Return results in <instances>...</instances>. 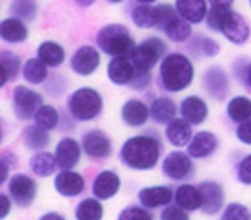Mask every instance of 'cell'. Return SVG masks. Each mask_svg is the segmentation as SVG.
<instances>
[{
    "label": "cell",
    "mask_w": 251,
    "mask_h": 220,
    "mask_svg": "<svg viewBox=\"0 0 251 220\" xmlns=\"http://www.w3.org/2000/svg\"><path fill=\"white\" fill-rule=\"evenodd\" d=\"M162 153L160 140L152 135H136L125 140L119 149V159L123 165L136 172L152 170Z\"/></svg>",
    "instance_id": "6da1fadb"
},
{
    "label": "cell",
    "mask_w": 251,
    "mask_h": 220,
    "mask_svg": "<svg viewBox=\"0 0 251 220\" xmlns=\"http://www.w3.org/2000/svg\"><path fill=\"white\" fill-rule=\"evenodd\" d=\"M205 23L212 32H220L233 45H246L251 37L250 23L242 13L234 11L233 6H210Z\"/></svg>",
    "instance_id": "7a4b0ae2"
},
{
    "label": "cell",
    "mask_w": 251,
    "mask_h": 220,
    "mask_svg": "<svg viewBox=\"0 0 251 220\" xmlns=\"http://www.w3.org/2000/svg\"><path fill=\"white\" fill-rule=\"evenodd\" d=\"M158 67V79L162 88L170 93L184 92L194 82V62L182 53H168Z\"/></svg>",
    "instance_id": "3957f363"
},
{
    "label": "cell",
    "mask_w": 251,
    "mask_h": 220,
    "mask_svg": "<svg viewBox=\"0 0 251 220\" xmlns=\"http://www.w3.org/2000/svg\"><path fill=\"white\" fill-rule=\"evenodd\" d=\"M97 47L100 49V53L108 55L110 58L114 56H130L132 51L136 49V41L130 30L121 25V23H110L104 25L97 32Z\"/></svg>",
    "instance_id": "277c9868"
},
{
    "label": "cell",
    "mask_w": 251,
    "mask_h": 220,
    "mask_svg": "<svg viewBox=\"0 0 251 220\" xmlns=\"http://www.w3.org/2000/svg\"><path fill=\"white\" fill-rule=\"evenodd\" d=\"M102 107H104L102 95L99 90L91 86L76 88L67 99V110L75 121H91L99 118Z\"/></svg>",
    "instance_id": "5b68a950"
},
{
    "label": "cell",
    "mask_w": 251,
    "mask_h": 220,
    "mask_svg": "<svg viewBox=\"0 0 251 220\" xmlns=\"http://www.w3.org/2000/svg\"><path fill=\"white\" fill-rule=\"evenodd\" d=\"M168 55V45L166 41L158 36H151L144 39L142 43H138L136 49L130 55V60L134 64L136 71L140 73H151L152 67L160 64L162 58Z\"/></svg>",
    "instance_id": "8992f818"
},
{
    "label": "cell",
    "mask_w": 251,
    "mask_h": 220,
    "mask_svg": "<svg viewBox=\"0 0 251 220\" xmlns=\"http://www.w3.org/2000/svg\"><path fill=\"white\" fill-rule=\"evenodd\" d=\"M43 105V95L36 90H32L26 84H17L11 92V107H13V114L17 116L21 121H28L34 119L36 112L39 107Z\"/></svg>",
    "instance_id": "52a82bcc"
},
{
    "label": "cell",
    "mask_w": 251,
    "mask_h": 220,
    "mask_svg": "<svg viewBox=\"0 0 251 220\" xmlns=\"http://www.w3.org/2000/svg\"><path fill=\"white\" fill-rule=\"evenodd\" d=\"M203 90L214 101H224L231 92V79L229 73L220 65H210L203 73Z\"/></svg>",
    "instance_id": "ba28073f"
},
{
    "label": "cell",
    "mask_w": 251,
    "mask_h": 220,
    "mask_svg": "<svg viewBox=\"0 0 251 220\" xmlns=\"http://www.w3.org/2000/svg\"><path fill=\"white\" fill-rule=\"evenodd\" d=\"M8 194L19 207L32 205L37 196V183L26 174H15L8 181Z\"/></svg>",
    "instance_id": "9c48e42d"
},
{
    "label": "cell",
    "mask_w": 251,
    "mask_h": 220,
    "mask_svg": "<svg viewBox=\"0 0 251 220\" xmlns=\"http://www.w3.org/2000/svg\"><path fill=\"white\" fill-rule=\"evenodd\" d=\"M162 172L173 181H184L194 174V159L190 157L188 151L186 153H182L179 149L170 151L162 161Z\"/></svg>",
    "instance_id": "30bf717a"
},
{
    "label": "cell",
    "mask_w": 251,
    "mask_h": 220,
    "mask_svg": "<svg viewBox=\"0 0 251 220\" xmlns=\"http://www.w3.org/2000/svg\"><path fill=\"white\" fill-rule=\"evenodd\" d=\"M71 71L80 77H90L100 65V49L93 45H80L71 56Z\"/></svg>",
    "instance_id": "8fae6325"
},
{
    "label": "cell",
    "mask_w": 251,
    "mask_h": 220,
    "mask_svg": "<svg viewBox=\"0 0 251 220\" xmlns=\"http://www.w3.org/2000/svg\"><path fill=\"white\" fill-rule=\"evenodd\" d=\"M82 149L90 159L102 161V159H108L112 155L114 147H112V140L104 131L91 129L88 133H84V137H82Z\"/></svg>",
    "instance_id": "7c38bea8"
},
{
    "label": "cell",
    "mask_w": 251,
    "mask_h": 220,
    "mask_svg": "<svg viewBox=\"0 0 251 220\" xmlns=\"http://www.w3.org/2000/svg\"><path fill=\"white\" fill-rule=\"evenodd\" d=\"M82 144L76 138L63 137L54 149V155L58 159V165L62 170H73L75 166L80 163L82 159Z\"/></svg>",
    "instance_id": "4fadbf2b"
},
{
    "label": "cell",
    "mask_w": 251,
    "mask_h": 220,
    "mask_svg": "<svg viewBox=\"0 0 251 220\" xmlns=\"http://www.w3.org/2000/svg\"><path fill=\"white\" fill-rule=\"evenodd\" d=\"M86 189L84 175L75 172V170H62L54 177V191L63 196V198H75L80 196Z\"/></svg>",
    "instance_id": "5bb4252c"
},
{
    "label": "cell",
    "mask_w": 251,
    "mask_h": 220,
    "mask_svg": "<svg viewBox=\"0 0 251 220\" xmlns=\"http://www.w3.org/2000/svg\"><path fill=\"white\" fill-rule=\"evenodd\" d=\"M108 81L116 86H128L136 75V67L130 56H114L106 67Z\"/></svg>",
    "instance_id": "9a60e30c"
},
{
    "label": "cell",
    "mask_w": 251,
    "mask_h": 220,
    "mask_svg": "<svg viewBox=\"0 0 251 220\" xmlns=\"http://www.w3.org/2000/svg\"><path fill=\"white\" fill-rule=\"evenodd\" d=\"M151 118V107L145 105L142 99H126L121 107V119L126 127H144Z\"/></svg>",
    "instance_id": "2e32d148"
},
{
    "label": "cell",
    "mask_w": 251,
    "mask_h": 220,
    "mask_svg": "<svg viewBox=\"0 0 251 220\" xmlns=\"http://www.w3.org/2000/svg\"><path fill=\"white\" fill-rule=\"evenodd\" d=\"M199 191L203 196V205H201V211L205 215H218L224 209L225 202V192L224 187L216 181H203L199 185Z\"/></svg>",
    "instance_id": "e0dca14e"
},
{
    "label": "cell",
    "mask_w": 251,
    "mask_h": 220,
    "mask_svg": "<svg viewBox=\"0 0 251 220\" xmlns=\"http://www.w3.org/2000/svg\"><path fill=\"white\" fill-rule=\"evenodd\" d=\"M220 146L218 142V137L210 131H199L194 135V138L190 140L188 153L192 159H206V157L214 155L216 149Z\"/></svg>",
    "instance_id": "ac0fdd59"
},
{
    "label": "cell",
    "mask_w": 251,
    "mask_h": 220,
    "mask_svg": "<svg viewBox=\"0 0 251 220\" xmlns=\"http://www.w3.org/2000/svg\"><path fill=\"white\" fill-rule=\"evenodd\" d=\"M179 110H180V116L184 119H188L192 125H201L208 118V105L199 95H188V97H184L179 105Z\"/></svg>",
    "instance_id": "d6986e66"
},
{
    "label": "cell",
    "mask_w": 251,
    "mask_h": 220,
    "mask_svg": "<svg viewBox=\"0 0 251 220\" xmlns=\"http://www.w3.org/2000/svg\"><path fill=\"white\" fill-rule=\"evenodd\" d=\"M28 36H30V30H28L26 21H23V19L9 15L0 25V37H2V41H6L9 45L25 43Z\"/></svg>",
    "instance_id": "ffe728a7"
},
{
    "label": "cell",
    "mask_w": 251,
    "mask_h": 220,
    "mask_svg": "<svg viewBox=\"0 0 251 220\" xmlns=\"http://www.w3.org/2000/svg\"><path fill=\"white\" fill-rule=\"evenodd\" d=\"M121 189V177L112 170H102L93 179V196L99 200L114 198Z\"/></svg>",
    "instance_id": "44dd1931"
},
{
    "label": "cell",
    "mask_w": 251,
    "mask_h": 220,
    "mask_svg": "<svg viewBox=\"0 0 251 220\" xmlns=\"http://www.w3.org/2000/svg\"><path fill=\"white\" fill-rule=\"evenodd\" d=\"M175 8L182 19L192 25H201L208 15V0H175Z\"/></svg>",
    "instance_id": "7402d4cb"
},
{
    "label": "cell",
    "mask_w": 251,
    "mask_h": 220,
    "mask_svg": "<svg viewBox=\"0 0 251 220\" xmlns=\"http://www.w3.org/2000/svg\"><path fill=\"white\" fill-rule=\"evenodd\" d=\"M194 125L188 119L175 118L166 125V138L173 147H184L190 144V140L194 138Z\"/></svg>",
    "instance_id": "603a6c76"
},
{
    "label": "cell",
    "mask_w": 251,
    "mask_h": 220,
    "mask_svg": "<svg viewBox=\"0 0 251 220\" xmlns=\"http://www.w3.org/2000/svg\"><path fill=\"white\" fill-rule=\"evenodd\" d=\"M138 200L147 209L166 207L171 203V200H175V192L170 187H145L138 192Z\"/></svg>",
    "instance_id": "cb8c5ba5"
},
{
    "label": "cell",
    "mask_w": 251,
    "mask_h": 220,
    "mask_svg": "<svg viewBox=\"0 0 251 220\" xmlns=\"http://www.w3.org/2000/svg\"><path fill=\"white\" fill-rule=\"evenodd\" d=\"M177 112H179V105L173 101L171 97H156L151 103V119L154 123H160V125H168L171 119L177 118Z\"/></svg>",
    "instance_id": "d4e9b609"
},
{
    "label": "cell",
    "mask_w": 251,
    "mask_h": 220,
    "mask_svg": "<svg viewBox=\"0 0 251 220\" xmlns=\"http://www.w3.org/2000/svg\"><path fill=\"white\" fill-rule=\"evenodd\" d=\"M0 86H6L8 82L15 81L19 73H23V60L21 56L11 53V51H2L0 55Z\"/></svg>",
    "instance_id": "484cf974"
},
{
    "label": "cell",
    "mask_w": 251,
    "mask_h": 220,
    "mask_svg": "<svg viewBox=\"0 0 251 220\" xmlns=\"http://www.w3.org/2000/svg\"><path fill=\"white\" fill-rule=\"evenodd\" d=\"M28 166H30L32 174L37 175V177H50V175L60 168L56 155H54V153H49L47 149L36 151V155L30 159Z\"/></svg>",
    "instance_id": "4316f807"
},
{
    "label": "cell",
    "mask_w": 251,
    "mask_h": 220,
    "mask_svg": "<svg viewBox=\"0 0 251 220\" xmlns=\"http://www.w3.org/2000/svg\"><path fill=\"white\" fill-rule=\"evenodd\" d=\"M37 58L45 62L49 67H60L65 62V49L58 41L47 39V41H41L37 47Z\"/></svg>",
    "instance_id": "83f0119b"
},
{
    "label": "cell",
    "mask_w": 251,
    "mask_h": 220,
    "mask_svg": "<svg viewBox=\"0 0 251 220\" xmlns=\"http://www.w3.org/2000/svg\"><path fill=\"white\" fill-rule=\"evenodd\" d=\"M175 203L186 209V211H196V209H201L203 205V196H201V191L199 187H194V185H180L179 189L175 191Z\"/></svg>",
    "instance_id": "f1b7e54d"
},
{
    "label": "cell",
    "mask_w": 251,
    "mask_h": 220,
    "mask_svg": "<svg viewBox=\"0 0 251 220\" xmlns=\"http://www.w3.org/2000/svg\"><path fill=\"white\" fill-rule=\"evenodd\" d=\"M49 65L45 62H41L39 58H28L25 65H23V79L32 86H39V84H45L49 81Z\"/></svg>",
    "instance_id": "f546056e"
},
{
    "label": "cell",
    "mask_w": 251,
    "mask_h": 220,
    "mask_svg": "<svg viewBox=\"0 0 251 220\" xmlns=\"http://www.w3.org/2000/svg\"><path fill=\"white\" fill-rule=\"evenodd\" d=\"M23 144L30 151H43L50 144V135H49V131L37 127L34 123L23 131Z\"/></svg>",
    "instance_id": "4dcf8cb0"
},
{
    "label": "cell",
    "mask_w": 251,
    "mask_h": 220,
    "mask_svg": "<svg viewBox=\"0 0 251 220\" xmlns=\"http://www.w3.org/2000/svg\"><path fill=\"white\" fill-rule=\"evenodd\" d=\"M130 21H132L138 28H142V30L156 28V23H158L156 4H138V6L132 8V11H130Z\"/></svg>",
    "instance_id": "1f68e13d"
},
{
    "label": "cell",
    "mask_w": 251,
    "mask_h": 220,
    "mask_svg": "<svg viewBox=\"0 0 251 220\" xmlns=\"http://www.w3.org/2000/svg\"><path fill=\"white\" fill-rule=\"evenodd\" d=\"M227 116L234 123H244L251 119V99L246 95H234L227 103Z\"/></svg>",
    "instance_id": "d6a6232c"
},
{
    "label": "cell",
    "mask_w": 251,
    "mask_h": 220,
    "mask_svg": "<svg viewBox=\"0 0 251 220\" xmlns=\"http://www.w3.org/2000/svg\"><path fill=\"white\" fill-rule=\"evenodd\" d=\"M164 34L173 43H184V41H188L190 37L194 36V30H192V23H188L186 19H182L179 15L175 21H171L168 25Z\"/></svg>",
    "instance_id": "836d02e7"
},
{
    "label": "cell",
    "mask_w": 251,
    "mask_h": 220,
    "mask_svg": "<svg viewBox=\"0 0 251 220\" xmlns=\"http://www.w3.org/2000/svg\"><path fill=\"white\" fill-rule=\"evenodd\" d=\"M102 215H104L102 203L95 196L82 200L75 209V219L76 220H102Z\"/></svg>",
    "instance_id": "e575fe53"
},
{
    "label": "cell",
    "mask_w": 251,
    "mask_h": 220,
    "mask_svg": "<svg viewBox=\"0 0 251 220\" xmlns=\"http://www.w3.org/2000/svg\"><path fill=\"white\" fill-rule=\"evenodd\" d=\"M34 123H36L37 127L45 129V131H54V129L60 125V112L56 107L52 105H41L39 110L36 112V116H34Z\"/></svg>",
    "instance_id": "d590c367"
},
{
    "label": "cell",
    "mask_w": 251,
    "mask_h": 220,
    "mask_svg": "<svg viewBox=\"0 0 251 220\" xmlns=\"http://www.w3.org/2000/svg\"><path fill=\"white\" fill-rule=\"evenodd\" d=\"M9 11L13 17H19L26 23H34L37 19L39 8H37L36 0H11L9 4Z\"/></svg>",
    "instance_id": "8d00e7d4"
},
{
    "label": "cell",
    "mask_w": 251,
    "mask_h": 220,
    "mask_svg": "<svg viewBox=\"0 0 251 220\" xmlns=\"http://www.w3.org/2000/svg\"><path fill=\"white\" fill-rule=\"evenodd\" d=\"M222 220H251V211L244 203H229L222 213Z\"/></svg>",
    "instance_id": "74e56055"
},
{
    "label": "cell",
    "mask_w": 251,
    "mask_h": 220,
    "mask_svg": "<svg viewBox=\"0 0 251 220\" xmlns=\"http://www.w3.org/2000/svg\"><path fill=\"white\" fill-rule=\"evenodd\" d=\"M117 220H152V215L144 205H128L119 213Z\"/></svg>",
    "instance_id": "f35d334b"
},
{
    "label": "cell",
    "mask_w": 251,
    "mask_h": 220,
    "mask_svg": "<svg viewBox=\"0 0 251 220\" xmlns=\"http://www.w3.org/2000/svg\"><path fill=\"white\" fill-rule=\"evenodd\" d=\"M236 177L242 185L251 187V153L248 157H244L242 161L236 166Z\"/></svg>",
    "instance_id": "ab89813d"
},
{
    "label": "cell",
    "mask_w": 251,
    "mask_h": 220,
    "mask_svg": "<svg viewBox=\"0 0 251 220\" xmlns=\"http://www.w3.org/2000/svg\"><path fill=\"white\" fill-rule=\"evenodd\" d=\"M160 220H190V215L179 205H166L160 213Z\"/></svg>",
    "instance_id": "60d3db41"
},
{
    "label": "cell",
    "mask_w": 251,
    "mask_h": 220,
    "mask_svg": "<svg viewBox=\"0 0 251 220\" xmlns=\"http://www.w3.org/2000/svg\"><path fill=\"white\" fill-rule=\"evenodd\" d=\"M201 55L203 56H208V58H214V56L220 55V51H222V47L220 43L216 41L214 37H201Z\"/></svg>",
    "instance_id": "b9f144b4"
},
{
    "label": "cell",
    "mask_w": 251,
    "mask_h": 220,
    "mask_svg": "<svg viewBox=\"0 0 251 220\" xmlns=\"http://www.w3.org/2000/svg\"><path fill=\"white\" fill-rule=\"evenodd\" d=\"M152 73V71H151ZM151 73H140V71H136L134 79H132V82L128 84L132 90H136V92H142V90H145L149 84L152 82V75Z\"/></svg>",
    "instance_id": "7bdbcfd3"
},
{
    "label": "cell",
    "mask_w": 251,
    "mask_h": 220,
    "mask_svg": "<svg viewBox=\"0 0 251 220\" xmlns=\"http://www.w3.org/2000/svg\"><path fill=\"white\" fill-rule=\"evenodd\" d=\"M234 135H236V138H238L242 144L251 146V119L244 121V123H238V127H236V131H234Z\"/></svg>",
    "instance_id": "ee69618b"
},
{
    "label": "cell",
    "mask_w": 251,
    "mask_h": 220,
    "mask_svg": "<svg viewBox=\"0 0 251 220\" xmlns=\"http://www.w3.org/2000/svg\"><path fill=\"white\" fill-rule=\"evenodd\" d=\"M11 196H6V194H2L0 196V219L4 220V219H8V215H9V211H11Z\"/></svg>",
    "instance_id": "f6af8a7d"
},
{
    "label": "cell",
    "mask_w": 251,
    "mask_h": 220,
    "mask_svg": "<svg viewBox=\"0 0 251 220\" xmlns=\"http://www.w3.org/2000/svg\"><path fill=\"white\" fill-rule=\"evenodd\" d=\"M2 163H6V165H9L11 168L17 165L19 163V159L11 151H2Z\"/></svg>",
    "instance_id": "bcb514c9"
},
{
    "label": "cell",
    "mask_w": 251,
    "mask_h": 220,
    "mask_svg": "<svg viewBox=\"0 0 251 220\" xmlns=\"http://www.w3.org/2000/svg\"><path fill=\"white\" fill-rule=\"evenodd\" d=\"M9 170H11V166L9 165H6V163L0 165V181H2V183L9 181Z\"/></svg>",
    "instance_id": "7dc6e473"
},
{
    "label": "cell",
    "mask_w": 251,
    "mask_h": 220,
    "mask_svg": "<svg viewBox=\"0 0 251 220\" xmlns=\"http://www.w3.org/2000/svg\"><path fill=\"white\" fill-rule=\"evenodd\" d=\"M242 81H244V84L251 90V64L246 65V69H244V73H242Z\"/></svg>",
    "instance_id": "c3c4849f"
},
{
    "label": "cell",
    "mask_w": 251,
    "mask_h": 220,
    "mask_svg": "<svg viewBox=\"0 0 251 220\" xmlns=\"http://www.w3.org/2000/svg\"><path fill=\"white\" fill-rule=\"evenodd\" d=\"M39 220H65V217H63V215H60V213L50 211V213H45V215H43Z\"/></svg>",
    "instance_id": "681fc988"
},
{
    "label": "cell",
    "mask_w": 251,
    "mask_h": 220,
    "mask_svg": "<svg viewBox=\"0 0 251 220\" xmlns=\"http://www.w3.org/2000/svg\"><path fill=\"white\" fill-rule=\"evenodd\" d=\"M95 2H97V0H75V4H76L78 8H91Z\"/></svg>",
    "instance_id": "f907efd6"
},
{
    "label": "cell",
    "mask_w": 251,
    "mask_h": 220,
    "mask_svg": "<svg viewBox=\"0 0 251 220\" xmlns=\"http://www.w3.org/2000/svg\"><path fill=\"white\" fill-rule=\"evenodd\" d=\"M210 6H233L234 0H208Z\"/></svg>",
    "instance_id": "816d5d0a"
},
{
    "label": "cell",
    "mask_w": 251,
    "mask_h": 220,
    "mask_svg": "<svg viewBox=\"0 0 251 220\" xmlns=\"http://www.w3.org/2000/svg\"><path fill=\"white\" fill-rule=\"evenodd\" d=\"M138 4H154V2H158V0H136Z\"/></svg>",
    "instance_id": "f5cc1de1"
},
{
    "label": "cell",
    "mask_w": 251,
    "mask_h": 220,
    "mask_svg": "<svg viewBox=\"0 0 251 220\" xmlns=\"http://www.w3.org/2000/svg\"><path fill=\"white\" fill-rule=\"evenodd\" d=\"M108 4H121V2H125V0H106Z\"/></svg>",
    "instance_id": "db71d44e"
},
{
    "label": "cell",
    "mask_w": 251,
    "mask_h": 220,
    "mask_svg": "<svg viewBox=\"0 0 251 220\" xmlns=\"http://www.w3.org/2000/svg\"><path fill=\"white\" fill-rule=\"evenodd\" d=\"M250 6H251V0H250Z\"/></svg>",
    "instance_id": "11a10c76"
}]
</instances>
